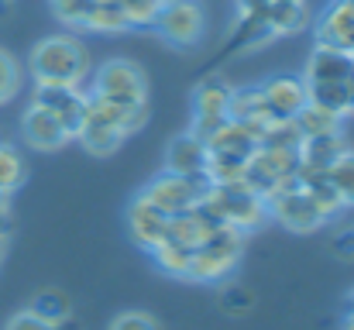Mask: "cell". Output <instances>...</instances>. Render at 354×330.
<instances>
[{
	"mask_svg": "<svg viewBox=\"0 0 354 330\" xmlns=\"http://www.w3.org/2000/svg\"><path fill=\"white\" fill-rule=\"evenodd\" d=\"M28 66H31L35 83L83 86L90 76V48L73 35H52L31 48Z\"/></svg>",
	"mask_w": 354,
	"mask_h": 330,
	"instance_id": "6da1fadb",
	"label": "cell"
},
{
	"mask_svg": "<svg viewBox=\"0 0 354 330\" xmlns=\"http://www.w3.org/2000/svg\"><path fill=\"white\" fill-rule=\"evenodd\" d=\"M203 207H210L221 223L234 227L241 234L261 227L268 220V203L248 186V183H227V186H207Z\"/></svg>",
	"mask_w": 354,
	"mask_h": 330,
	"instance_id": "7a4b0ae2",
	"label": "cell"
},
{
	"mask_svg": "<svg viewBox=\"0 0 354 330\" xmlns=\"http://www.w3.org/2000/svg\"><path fill=\"white\" fill-rule=\"evenodd\" d=\"M244 248V234L234 227H217L214 234H207L196 248H193V265H189V279L193 282H217L224 275H231V268L241 258Z\"/></svg>",
	"mask_w": 354,
	"mask_h": 330,
	"instance_id": "3957f363",
	"label": "cell"
},
{
	"mask_svg": "<svg viewBox=\"0 0 354 330\" xmlns=\"http://www.w3.org/2000/svg\"><path fill=\"white\" fill-rule=\"evenodd\" d=\"M90 97L111 100V104H145L148 100V80L138 62L131 59H111L97 69Z\"/></svg>",
	"mask_w": 354,
	"mask_h": 330,
	"instance_id": "277c9868",
	"label": "cell"
},
{
	"mask_svg": "<svg viewBox=\"0 0 354 330\" xmlns=\"http://www.w3.org/2000/svg\"><path fill=\"white\" fill-rule=\"evenodd\" d=\"M155 31L165 45L172 48H196L207 35V17L203 7L196 0H176V3H162L158 17H155Z\"/></svg>",
	"mask_w": 354,
	"mask_h": 330,
	"instance_id": "5b68a950",
	"label": "cell"
},
{
	"mask_svg": "<svg viewBox=\"0 0 354 330\" xmlns=\"http://www.w3.org/2000/svg\"><path fill=\"white\" fill-rule=\"evenodd\" d=\"M207 186L210 183H203V179H186V176H176V172H162L141 190V196L151 207H158L165 217H179V214L193 210L203 200Z\"/></svg>",
	"mask_w": 354,
	"mask_h": 330,
	"instance_id": "8992f818",
	"label": "cell"
},
{
	"mask_svg": "<svg viewBox=\"0 0 354 330\" xmlns=\"http://www.w3.org/2000/svg\"><path fill=\"white\" fill-rule=\"evenodd\" d=\"M231 93H234V86L221 76H210L193 90V127L189 131L196 138L207 141L231 117Z\"/></svg>",
	"mask_w": 354,
	"mask_h": 330,
	"instance_id": "52a82bcc",
	"label": "cell"
},
{
	"mask_svg": "<svg viewBox=\"0 0 354 330\" xmlns=\"http://www.w3.org/2000/svg\"><path fill=\"white\" fill-rule=\"evenodd\" d=\"M38 107H45L66 131L69 138H76L80 124L86 120V107H90V93L83 86H59V83H38L35 86V100Z\"/></svg>",
	"mask_w": 354,
	"mask_h": 330,
	"instance_id": "ba28073f",
	"label": "cell"
},
{
	"mask_svg": "<svg viewBox=\"0 0 354 330\" xmlns=\"http://www.w3.org/2000/svg\"><path fill=\"white\" fill-rule=\"evenodd\" d=\"M268 217H275L282 227H289V230H296V234H310V230H317L324 217L317 214V207L310 203V196H306V190L292 179V183H286L272 200H268Z\"/></svg>",
	"mask_w": 354,
	"mask_h": 330,
	"instance_id": "9c48e42d",
	"label": "cell"
},
{
	"mask_svg": "<svg viewBox=\"0 0 354 330\" xmlns=\"http://www.w3.org/2000/svg\"><path fill=\"white\" fill-rule=\"evenodd\" d=\"M207 162H210V148H207V141L196 138L193 131L172 138L169 148H165V172H176V176L203 179V183H207Z\"/></svg>",
	"mask_w": 354,
	"mask_h": 330,
	"instance_id": "30bf717a",
	"label": "cell"
},
{
	"mask_svg": "<svg viewBox=\"0 0 354 330\" xmlns=\"http://www.w3.org/2000/svg\"><path fill=\"white\" fill-rule=\"evenodd\" d=\"M21 138L24 145H31L35 152H59L66 141H69V131L48 113L45 107L31 104L21 117Z\"/></svg>",
	"mask_w": 354,
	"mask_h": 330,
	"instance_id": "8fae6325",
	"label": "cell"
},
{
	"mask_svg": "<svg viewBox=\"0 0 354 330\" xmlns=\"http://www.w3.org/2000/svg\"><path fill=\"white\" fill-rule=\"evenodd\" d=\"M261 97L268 104L272 117H296L299 110L310 104V93H306V80L303 76H272L268 83H261Z\"/></svg>",
	"mask_w": 354,
	"mask_h": 330,
	"instance_id": "7c38bea8",
	"label": "cell"
},
{
	"mask_svg": "<svg viewBox=\"0 0 354 330\" xmlns=\"http://www.w3.org/2000/svg\"><path fill=\"white\" fill-rule=\"evenodd\" d=\"M127 230H131L134 244H141L145 251H155V248L165 241L169 217H165L158 207H151V203L138 193V196L131 200V207H127Z\"/></svg>",
	"mask_w": 354,
	"mask_h": 330,
	"instance_id": "4fadbf2b",
	"label": "cell"
},
{
	"mask_svg": "<svg viewBox=\"0 0 354 330\" xmlns=\"http://www.w3.org/2000/svg\"><path fill=\"white\" fill-rule=\"evenodd\" d=\"M317 45L337 48V52H354V3H334L320 14L317 21Z\"/></svg>",
	"mask_w": 354,
	"mask_h": 330,
	"instance_id": "5bb4252c",
	"label": "cell"
},
{
	"mask_svg": "<svg viewBox=\"0 0 354 330\" xmlns=\"http://www.w3.org/2000/svg\"><path fill=\"white\" fill-rule=\"evenodd\" d=\"M303 80H306V83H341V80H354L351 52H337V48L317 45L313 55L306 59Z\"/></svg>",
	"mask_w": 354,
	"mask_h": 330,
	"instance_id": "9a60e30c",
	"label": "cell"
},
{
	"mask_svg": "<svg viewBox=\"0 0 354 330\" xmlns=\"http://www.w3.org/2000/svg\"><path fill=\"white\" fill-rule=\"evenodd\" d=\"M231 120L251 127V131L258 134V141H261L265 127L275 120V117L268 113L265 97H261V86H234V93H231Z\"/></svg>",
	"mask_w": 354,
	"mask_h": 330,
	"instance_id": "2e32d148",
	"label": "cell"
},
{
	"mask_svg": "<svg viewBox=\"0 0 354 330\" xmlns=\"http://www.w3.org/2000/svg\"><path fill=\"white\" fill-rule=\"evenodd\" d=\"M76 138H80V145H83L90 155H114L120 145H124L127 134L120 131L118 124H111L107 117H100V113H93V110L86 107V120L80 124Z\"/></svg>",
	"mask_w": 354,
	"mask_h": 330,
	"instance_id": "e0dca14e",
	"label": "cell"
},
{
	"mask_svg": "<svg viewBox=\"0 0 354 330\" xmlns=\"http://www.w3.org/2000/svg\"><path fill=\"white\" fill-rule=\"evenodd\" d=\"M344 152H351L344 131L320 134V138H303V145H299V165L303 169H313V172H327Z\"/></svg>",
	"mask_w": 354,
	"mask_h": 330,
	"instance_id": "ac0fdd59",
	"label": "cell"
},
{
	"mask_svg": "<svg viewBox=\"0 0 354 330\" xmlns=\"http://www.w3.org/2000/svg\"><path fill=\"white\" fill-rule=\"evenodd\" d=\"M207 148L210 152H224V155H241V158H251V152L258 148V134L237 120H224L210 138H207Z\"/></svg>",
	"mask_w": 354,
	"mask_h": 330,
	"instance_id": "d6986e66",
	"label": "cell"
},
{
	"mask_svg": "<svg viewBox=\"0 0 354 330\" xmlns=\"http://www.w3.org/2000/svg\"><path fill=\"white\" fill-rule=\"evenodd\" d=\"M310 104L327 107L341 117L354 113V80H341V83H306Z\"/></svg>",
	"mask_w": 354,
	"mask_h": 330,
	"instance_id": "ffe728a7",
	"label": "cell"
},
{
	"mask_svg": "<svg viewBox=\"0 0 354 330\" xmlns=\"http://www.w3.org/2000/svg\"><path fill=\"white\" fill-rule=\"evenodd\" d=\"M306 21H310L306 0H272L265 14V24L272 35H296L299 28H306Z\"/></svg>",
	"mask_w": 354,
	"mask_h": 330,
	"instance_id": "44dd1931",
	"label": "cell"
},
{
	"mask_svg": "<svg viewBox=\"0 0 354 330\" xmlns=\"http://www.w3.org/2000/svg\"><path fill=\"white\" fill-rule=\"evenodd\" d=\"M292 120L303 131V138H320V134L344 131V117L341 113H334V110H327V107H317V104H306Z\"/></svg>",
	"mask_w": 354,
	"mask_h": 330,
	"instance_id": "7402d4cb",
	"label": "cell"
},
{
	"mask_svg": "<svg viewBox=\"0 0 354 330\" xmlns=\"http://www.w3.org/2000/svg\"><path fill=\"white\" fill-rule=\"evenodd\" d=\"M28 313L55 327V324H62V320L73 313V303H69V296H66L62 289H41V293H35V296H31Z\"/></svg>",
	"mask_w": 354,
	"mask_h": 330,
	"instance_id": "603a6c76",
	"label": "cell"
},
{
	"mask_svg": "<svg viewBox=\"0 0 354 330\" xmlns=\"http://www.w3.org/2000/svg\"><path fill=\"white\" fill-rule=\"evenodd\" d=\"M244 176H248V158L224 155V152H210V162H207V183L210 186L244 183Z\"/></svg>",
	"mask_w": 354,
	"mask_h": 330,
	"instance_id": "cb8c5ba5",
	"label": "cell"
},
{
	"mask_svg": "<svg viewBox=\"0 0 354 330\" xmlns=\"http://www.w3.org/2000/svg\"><path fill=\"white\" fill-rule=\"evenodd\" d=\"M86 31H127L131 24H127V17H124V10H120L118 0H93V7H90V17H86V24H83Z\"/></svg>",
	"mask_w": 354,
	"mask_h": 330,
	"instance_id": "d4e9b609",
	"label": "cell"
},
{
	"mask_svg": "<svg viewBox=\"0 0 354 330\" xmlns=\"http://www.w3.org/2000/svg\"><path fill=\"white\" fill-rule=\"evenodd\" d=\"M155 265L176 279H189V265H193V248H183V244H172V241H162L155 251Z\"/></svg>",
	"mask_w": 354,
	"mask_h": 330,
	"instance_id": "484cf974",
	"label": "cell"
},
{
	"mask_svg": "<svg viewBox=\"0 0 354 330\" xmlns=\"http://www.w3.org/2000/svg\"><path fill=\"white\" fill-rule=\"evenodd\" d=\"M24 176H28V165H24L21 152H17L14 145H3V141H0V193L10 196V193L24 183Z\"/></svg>",
	"mask_w": 354,
	"mask_h": 330,
	"instance_id": "4316f807",
	"label": "cell"
},
{
	"mask_svg": "<svg viewBox=\"0 0 354 330\" xmlns=\"http://www.w3.org/2000/svg\"><path fill=\"white\" fill-rule=\"evenodd\" d=\"M327 183L337 190V196L344 200V207H354V148L344 152V155L327 169Z\"/></svg>",
	"mask_w": 354,
	"mask_h": 330,
	"instance_id": "83f0119b",
	"label": "cell"
},
{
	"mask_svg": "<svg viewBox=\"0 0 354 330\" xmlns=\"http://www.w3.org/2000/svg\"><path fill=\"white\" fill-rule=\"evenodd\" d=\"M17 90H21V66L7 48H0V107L10 104L17 97Z\"/></svg>",
	"mask_w": 354,
	"mask_h": 330,
	"instance_id": "f1b7e54d",
	"label": "cell"
},
{
	"mask_svg": "<svg viewBox=\"0 0 354 330\" xmlns=\"http://www.w3.org/2000/svg\"><path fill=\"white\" fill-rule=\"evenodd\" d=\"M120 10H124V17H127V24L131 28H148V24H155V17H158V10H162V0H118Z\"/></svg>",
	"mask_w": 354,
	"mask_h": 330,
	"instance_id": "f546056e",
	"label": "cell"
},
{
	"mask_svg": "<svg viewBox=\"0 0 354 330\" xmlns=\"http://www.w3.org/2000/svg\"><path fill=\"white\" fill-rule=\"evenodd\" d=\"M90 7H93V0H52L55 17L69 28H83L86 17H90Z\"/></svg>",
	"mask_w": 354,
	"mask_h": 330,
	"instance_id": "4dcf8cb0",
	"label": "cell"
},
{
	"mask_svg": "<svg viewBox=\"0 0 354 330\" xmlns=\"http://www.w3.org/2000/svg\"><path fill=\"white\" fill-rule=\"evenodd\" d=\"M251 306H254V296L244 286H227L221 293V310L227 317H244V313H251Z\"/></svg>",
	"mask_w": 354,
	"mask_h": 330,
	"instance_id": "1f68e13d",
	"label": "cell"
},
{
	"mask_svg": "<svg viewBox=\"0 0 354 330\" xmlns=\"http://www.w3.org/2000/svg\"><path fill=\"white\" fill-rule=\"evenodd\" d=\"M111 330H162V324H158L155 317L141 313V310H127V313L114 317Z\"/></svg>",
	"mask_w": 354,
	"mask_h": 330,
	"instance_id": "d6a6232c",
	"label": "cell"
},
{
	"mask_svg": "<svg viewBox=\"0 0 354 330\" xmlns=\"http://www.w3.org/2000/svg\"><path fill=\"white\" fill-rule=\"evenodd\" d=\"M330 248H334V255H337L341 262H354V223L341 227V230L330 237Z\"/></svg>",
	"mask_w": 354,
	"mask_h": 330,
	"instance_id": "836d02e7",
	"label": "cell"
},
{
	"mask_svg": "<svg viewBox=\"0 0 354 330\" xmlns=\"http://www.w3.org/2000/svg\"><path fill=\"white\" fill-rule=\"evenodd\" d=\"M3 330H55L52 324H45V320H38V317H31L28 310L24 313H14L10 320H7V327Z\"/></svg>",
	"mask_w": 354,
	"mask_h": 330,
	"instance_id": "e575fe53",
	"label": "cell"
},
{
	"mask_svg": "<svg viewBox=\"0 0 354 330\" xmlns=\"http://www.w3.org/2000/svg\"><path fill=\"white\" fill-rule=\"evenodd\" d=\"M268 7H272V0H237V14L241 17H261L265 21Z\"/></svg>",
	"mask_w": 354,
	"mask_h": 330,
	"instance_id": "d590c367",
	"label": "cell"
},
{
	"mask_svg": "<svg viewBox=\"0 0 354 330\" xmlns=\"http://www.w3.org/2000/svg\"><path fill=\"white\" fill-rule=\"evenodd\" d=\"M10 230V207H7V200H0V234H7Z\"/></svg>",
	"mask_w": 354,
	"mask_h": 330,
	"instance_id": "8d00e7d4",
	"label": "cell"
},
{
	"mask_svg": "<svg viewBox=\"0 0 354 330\" xmlns=\"http://www.w3.org/2000/svg\"><path fill=\"white\" fill-rule=\"evenodd\" d=\"M10 14V0H0V17H7Z\"/></svg>",
	"mask_w": 354,
	"mask_h": 330,
	"instance_id": "74e56055",
	"label": "cell"
},
{
	"mask_svg": "<svg viewBox=\"0 0 354 330\" xmlns=\"http://www.w3.org/2000/svg\"><path fill=\"white\" fill-rule=\"evenodd\" d=\"M3 251H7V234H0V262H3Z\"/></svg>",
	"mask_w": 354,
	"mask_h": 330,
	"instance_id": "f35d334b",
	"label": "cell"
},
{
	"mask_svg": "<svg viewBox=\"0 0 354 330\" xmlns=\"http://www.w3.org/2000/svg\"><path fill=\"white\" fill-rule=\"evenodd\" d=\"M344 330H354V310L348 313V324H344Z\"/></svg>",
	"mask_w": 354,
	"mask_h": 330,
	"instance_id": "ab89813d",
	"label": "cell"
},
{
	"mask_svg": "<svg viewBox=\"0 0 354 330\" xmlns=\"http://www.w3.org/2000/svg\"><path fill=\"white\" fill-rule=\"evenodd\" d=\"M334 3H354V0H334Z\"/></svg>",
	"mask_w": 354,
	"mask_h": 330,
	"instance_id": "60d3db41",
	"label": "cell"
},
{
	"mask_svg": "<svg viewBox=\"0 0 354 330\" xmlns=\"http://www.w3.org/2000/svg\"><path fill=\"white\" fill-rule=\"evenodd\" d=\"M351 310H354V296H351Z\"/></svg>",
	"mask_w": 354,
	"mask_h": 330,
	"instance_id": "b9f144b4",
	"label": "cell"
},
{
	"mask_svg": "<svg viewBox=\"0 0 354 330\" xmlns=\"http://www.w3.org/2000/svg\"><path fill=\"white\" fill-rule=\"evenodd\" d=\"M351 59H354V52H351Z\"/></svg>",
	"mask_w": 354,
	"mask_h": 330,
	"instance_id": "7bdbcfd3",
	"label": "cell"
}]
</instances>
